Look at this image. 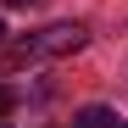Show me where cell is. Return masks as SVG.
Segmentation results:
<instances>
[{
  "instance_id": "1",
  "label": "cell",
  "mask_w": 128,
  "mask_h": 128,
  "mask_svg": "<svg viewBox=\"0 0 128 128\" xmlns=\"http://www.w3.org/2000/svg\"><path fill=\"white\" fill-rule=\"evenodd\" d=\"M84 22H50L28 39H17V45L0 50V72H17V67H34V61H56V56H78L84 50Z\"/></svg>"
},
{
  "instance_id": "2",
  "label": "cell",
  "mask_w": 128,
  "mask_h": 128,
  "mask_svg": "<svg viewBox=\"0 0 128 128\" xmlns=\"http://www.w3.org/2000/svg\"><path fill=\"white\" fill-rule=\"evenodd\" d=\"M72 128H122V117L112 106H84V112H72Z\"/></svg>"
},
{
  "instance_id": "3",
  "label": "cell",
  "mask_w": 128,
  "mask_h": 128,
  "mask_svg": "<svg viewBox=\"0 0 128 128\" xmlns=\"http://www.w3.org/2000/svg\"><path fill=\"white\" fill-rule=\"evenodd\" d=\"M17 100H22V95H17L11 84H0V117H11V112H17Z\"/></svg>"
},
{
  "instance_id": "4",
  "label": "cell",
  "mask_w": 128,
  "mask_h": 128,
  "mask_svg": "<svg viewBox=\"0 0 128 128\" xmlns=\"http://www.w3.org/2000/svg\"><path fill=\"white\" fill-rule=\"evenodd\" d=\"M6 6H17V11H28V6H39V0H6Z\"/></svg>"
},
{
  "instance_id": "5",
  "label": "cell",
  "mask_w": 128,
  "mask_h": 128,
  "mask_svg": "<svg viewBox=\"0 0 128 128\" xmlns=\"http://www.w3.org/2000/svg\"><path fill=\"white\" fill-rule=\"evenodd\" d=\"M0 45H6V22H0Z\"/></svg>"
},
{
  "instance_id": "6",
  "label": "cell",
  "mask_w": 128,
  "mask_h": 128,
  "mask_svg": "<svg viewBox=\"0 0 128 128\" xmlns=\"http://www.w3.org/2000/svg\"><path fill=\"white\" fill-rule=\"evenodd\" d=\"M0 128H11V122H0Z\"/></svg>"
},
{
  "instance_id": "7",
  "label": "cell",
  "mask_w": 128,
  "mask_h": 128,
  "mask_svg": "<svg viewBox=\"0 0 128 128\" xmlns=\"http://www.w3.org/2000/svg\"><path fill=\"white\" fill-rule=\"evenodd\" d=\"M122 128H128V122H122Z\"/></svg>"
}]
</instances>
